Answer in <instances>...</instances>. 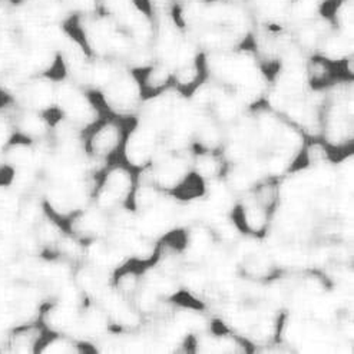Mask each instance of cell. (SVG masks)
<instances>
[]
</instances>
